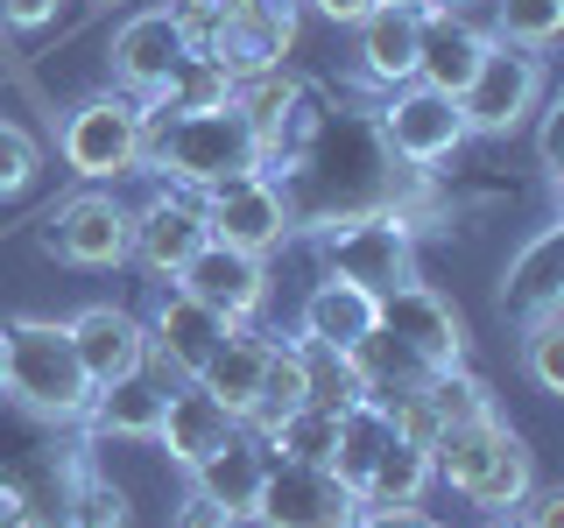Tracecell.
<instances>
[{
    "instance_id": "obj_1",
    "label": "cell",
    "mask_w": 564,
    "mask_h": 528,
    "mask_svg": "<svg viewBox=\"0 0 564 528\" xmlns=\"http://www.w3.org/2000/svg\"><path fill=\"white\" fill-rule=\"evenodd\" d=\"M275 184L290 198V219L325 226V219H346V211H367V205H395V155L381 148V134L367 120L325 113L304 148L282 163Z\"/></svg>"
},
{
    "instance_id": "obj_2",
    "label": "cell",
    "mask_w": 564,
    "mask_h": 528,
    "mask_svg": "<svg viewBox=\"0 0 564 528\" xmlns=\"http://www.w3.org/2000/svg\"><path fill=\"white\" fill-rule=\"evenodd\" d=\"M141 169L170 176L176 190H205L226 176H254L261 169V141L247 128V113L234 99L226 106H191V113H149V141H141Z\"/></svg>"
},
{
    "instance_id": "obj_3",
    "label": "cell",
    "mask_w": 564,
    "mask_h": 528,
    "mask_svg": "<svg viewBox=\"0 0 564 528\" xmlns=\"http://www.w3.org/2000/svg\"><path fill=\"white\" fill-rule=\"evenodd\" d=\"M431 480H445L458 501L487 507V515H516V501L536 486V465H529V444L501 416H480L431 437Z\"/></svg>"
},
{
    "instance_id": "obj_4",
    "label": "cell",
    "mask_w": 564,
    "mask_h": 528,
    "mask_svg": "<svg viewBox=\"0 0 564 528\" xmlns=\"http://www.w3.org/2000/svg\"><path fill=\"white\" fill-rule=\"evenodd\" d=\"M0 339H8V395L29 416H50V422L85 416L93 381H85L78 352H70V331L57 317H14V324H0Z\"/></svg>"
},
{
    "instance_id": "obj_5",
    "label": "cell",
    "mask_w": 564,
    "mask_h": 528,
    "mask_svg": "<svg viewBox=\"0 0 564 528\" xmlns=\"http://www.w3.org/2000/svg\"><path fill=\"white\" fill-rule=\"evenodd\" d=\"M317 254H325V268L339 282H352L367 296H388L402 282H416V226L395 205H367V211L317 226Z\"/></svg>"
},
{
    "instance_id": "obj_6",
    "label": "cell",
    "mask_w": 564,
    "mask_h": 528,
    "mask_svg": "<svg viewBox=\"0 0 564 528\" xmlns=\"http://www.w3.org/2000/svg\"><path fill=\"white\" fill-rule=\"evenodd\" d=\"M141 141H149V106L128 99V92H99V99L64 113L57 148L85 184H113V176L141 169Z\"/></svg>"
},
{
    "instance_id": "obj_7",
    "label": "cell",
    "mask_w": 564,
    "mask_h": 528,
    "mask_svg": "<svg viewBox=\"0 0 564 528\" xmlns=\"http://www.w3.org/2000/svg\"><path fill=\"white\" fill-rule=\"evenodd\" d=\"M375 134H381V148L395 155V163H410V169H437V163H452V155L473 141L458 99L452 92H431V85H416V78L395 85V92H381Z\"/></svg>"
},
{
    "instance_id": "obj_8",
    "label": "cell",
    "mask_w": 564,
    "mask_h": 528,
    "mask_svg": "<svg viewBox=\"0 0 564 528\" xmlns=\"http://www.w3.org/2000/svg\"><path fill=\"white\" fill-rule=\"evenodd\" d=\"M551 78H543V57L536 50H516V43H487L473 85L458 92V113H466V134H516L529 113L543 106Z\"/></svg>"
},
{
    "instance_id": "obj_9",
    "label": "cell",
    "mask_w": 564,
    "mask_h": 528,
    "mask_svg": "<svg viewBox=\"0 0 564 528\" xmlns=\"http://www.w3.org/2000/svg\"><path fill=\"white\" fill-rule=\"evenodd\" d=\"M198 205H205L212 240H219V246H240V254H261V261H269L275 246L296 233L290 198H282V184H275L269 169H254V176H226V184H212Z\"/></svg>"
},
{
    "instance_id": "obj_10",
    "label": "cell",
    "mask_w": 564,
    "mask_h": 528,
    "mask_svg": "<svg viewBox=\"0 0 564 528\" xmlns=\"http://www.w3.org/2000/svg\"><path fill=\"white\" fill-rule=\"evenodd\" d=\"M360 493H352L332 465H296V458H269L254 521L261 528H352Z\"/></svg>"
},
{
    "instance_id": "obj_11",
    "label": "cell",
    "mask_w": 564,
    "mask_h": 528,
    "mask_svg": "<svg viewBox=\"0 0 564 528\" xmlns=\"http://www.w3.org/2000/svg\"><path fill=\"white\" fill-rule=\"evenodd\" d=\"M290 35H296V0H240L234 14H219L198 43V57H212L226 70V78H261V70H275L282 64V50H290Z\"/></svg>"
},
{
    "instance_id": "obj_12",
    "label": "cell",
    "mask_w": 564,
    "mask_h": 528,
    "mask_svg": "<svg viewBox=\"0 0 564 528\" xmlns=\"http://www.w3.org/2000/svg\"><path fill=\"white\" fill-rule=\"evenodd\" d=\"M141 331H149V366H163V381H198L205 360L226 345L234 317H219L212 304H198V296H184L176 282H163Z\"/></svg>"
},
{
    "instance_id": "obj_13",
    "label": "cell",
    "mask_w": 564,
    "mask_h": 528,
    "mask_svg": "<svg viewBox=\"0 0 564 528\" xmlns=\"http://www.w3.org/2000/svg\"><path fill=\"white\" fill-rule=\"evenodd\" d=\"M191 57V29L176 8H141L113 29V92L155 99L170 85V70Z\"/></svg>"
},
{
    "instance_id": "obj_14",
    "label": "cell",
    "mask_w": 564,
    "mask_h": 528,
    "mask_svg": "<svg viewBox=\"0 0 564 528\" xmlns=\"http://www.w3.org/2000/svg\"><path fill=\"white\" fill-rule=\"evenodd\" d=\"M212 240V226H205V205H198V190H176L163 184L149 205L134 211V226H128V261H141L155 282H170L176 268H184L191 254Z\"/></svg>"
},
{
    "instance_id": "obj_15",
    "label": "cell",
    "mask_w": 564,
    "mask_h": 528,
    "mask_svg": "<svg viewBox=\"0 0 564 528\" xmlns=\"http://www.w3.org/2000/svg\"><path fill=\"white\" fill-rule=\"evenodd\" d=\"M170 282L184 296H198V304H212L219 317H234V324H254L261 304H269V261L240 254V246H219V240H205Z\"/></svg>"
},
{
    "instance_id": "obj_16",
    "label": "cell",
    "mask_w": 564,
    "mask_h": 528,
    "mask_svg": "<svg viewBox=\"0 0 564 528\" xmlns=\"http://www.w3.org/2000/svg\"><path fill=\"white\" fill-rule=\"evenodd\" d=\"M128 226H134V211L113 190H78L50 219V254L70 261V268H120L128 261Z\"/></svg>"
},
{
    "instance_id": "obj_17",
    "label": "cell",
    "mask_w": 564,
    "mask_h": 528,
    "mask_svg": "<svg viewBox=\"0 0 564 528\" xmlns=\"http://www.w3.org/2000/svg\"><path fill=\"white\" fill-rule=\"evenodd\" d=\"M381 331L388 339H402L416 352L423 366H458L466 360V324H458V310H452V296H437L431 282H402V289H388L381 296Z\"/></svg>"
},
{
    "instance_id": "obj_18",
    "label": "cell",
    "mask_w": 564,
    "mask_h": 528,
    "mask_svg": "<svg viewBox=\"0 0 564 528\" xmlns=\"http://www.w3.org/2000/svg\"><path fill=\"white\" fill-rule=\"evenodd\" d=\"M64 331H70V352H78V366H85L93 387H113V381H128V374L149 366V331L120 304H85Z\"/></svg>"
},
{
    "instance_id": "obj_19",
    "label": "cell",
    "mask_w": 564,
    "mask_h": 528,
    "mask_svg": "<svg viewBox=\"0 0 564 528\" xmlns=\"http://www.w3.org/2000/svg\"><path fill=\"white\" fill-rule=\"evenodd\" d=\"M487 43H494V35L473 29L458 8H423V22H416V85L458 99L473 85V70H480Z\"/></svg>"
},
{
    "instance_id": "obj_20",
    "label": "cell",
    "mask_w": 564,
    "mask_h": 528,
    "mask_svg": "<svg viewBox=\"0 0 564 528\" xmlns=\"http://www.w3.org/2000/svg\"><path fill=\"white\" fill-rule=\"evenodd\" d=\"M234 430H240V416L226 409V402L212 395L205 381H170V395H163V422H155V444H163L184 472L198 465L205 451H219Z\"/></svg>"
},
{
    "instance_id": "obj_21",
    "label": "cell",
    "mask_w": 564,
    "mask_h": 528,
    "mask_svg": "<svg viewBox=\"0 0 564 528\" xmlns=\"http://www.w3.org/2000/svg\"><path fill=\"white\" fill-rule=\"evenodd\" d=\"M261 480H269V444H261L254 430H240L226 437L219 451H205L198 465H191V486L205 493V501H219L234 521H254V501H261Z\"/></svg>"
},
{
    "instance_id": "obj_22",
    "label": "cell",
    "mask_w": 564,
    "mask_h": 528,
    "mask_svg": "<svg viewBox=\"0 0 564 528\" xmlns=\"http://www.w3.org/2000/svg\"><path fill=\"white\" fill-rule=\"evenodd\" d=\"M375 324H381V296L352 289V282H339V275L311 282V296L296 304V339H304V345H325V352L360 345Z\"/></svg>"
},
{
    "instance_id": "obj_23",
    "label": "cell",
    "mask_w": 564,
    "mask_h": 528,
    "mask_svg": "<svg viewBox=\"0 0 564 528\" xmlns=\"http://www.w3.org/2000/svg\"><path fill=\"white\" fill-rule=\"evenodd\" d=\"M501 310L508 317H543V310H564V226H543L536 240H522L508 254V275H501Z\"/></svg>"
},
{
    "instance_id": "obj_24",
    "label": "cell",
    "mask_w": 564,
    "mask_h": 528,
    "mask_svg": "<svg viewBox=\"0 0 564 528\" xmlns=\"http://www.w3.org/2000/svg\"><path fill=\"white\" fill-rule=\"evenodd\" d=\"M416 8H367L360 22V85L375 92H395V85L416 78Z\"/></svg>"
},
{
    "instance_id": "obj_25",
    "label": "cell",
    "mask_w": 564,
    "mask_h": 528,
    "mask_svg": "<svg viewBox=\"0 0 564 528\" xmlns=\"http://www.w3.org/2000/svg\"><path fill=\"white\" fill-rule=\"evenodd\" d=\"M163 395H170V381H155L149 366L128 381H113V387H93V402H85V430L93 437H149L155 444V422H163Z\"/></svg>"
},
{
    "instance_id": "obj_26",
    "label": "cell",
    "mask_w": 564,
    "mask_h": 528,
    "mask_svg": "<svg viewBox=\"0 0 564 528\" xmlns=\"http://www.w3.org/2000/svg\"><path fill=\"white\" fill-rule=\"evenodd\" d=\"M269 345H275L269 331L234 324V331H226V345L212 352L205 374H198V381H205V387H212V395H219L240 422H247V409H254V387H261V366H269Z\"/></svg>"
},
{
    "instance_id": "obj_27",
    "label": "cell",
    "mask_w": 564,
    "mask_h": 528,
    "mask_svg": "<svg viewBox=\"0 0 564 528\" xmlns=\"http://www.w3.org/2000/svg\"><path fill=\"white\" fill-rule=\"evenodd\" d=\"M346 366H352V381H360L367 402H395V395H410V387L431 381V366H423L402 339H388L381 324L367 331L360 345H346Z\"/></svg>"
},
{
    "instance_id": "obj_28",
    "label": "cell",
    "mask_w": 564,
    "mask_h": 528,
    "mask_svg": "<svg viewBox=\"0 0 564 528\" xmlns=\"http://www.w3.org/2000/svg\"><path fill=\"white\" fill-rule=\"evenodd\" d=\"M388 437H395V422H388V402H346L339 409V444H332V472L360 493L367 472H375V458L388 451Z\"/></svg>"
},
{
    "instance_id": "obj_29",
    "label": "cell",
    "mask_w": 564,
    "mask_h": 528,
    "mask_svg": "<svg viewBox=\"0 0 564 528\" xmlns=\"http://www.w3.org/2000/svg\"><path fill=\"white\" fill-rule=\"evenodd\" d=\"M311 402V374H304V345L296 339H275L269 345V366H261V387H254V409H247V430L269 437L290 409Z\"/></svg>"
},
{
    "instance_id": "obj_30",
    "label": "cell",
    "mask_w": 564,
    "mask_h": 528,
    "mask_svg": "<svg viewBox=\"0 0 564 528\" xmlns=\"http://www.w3.org/2000/svg\"><path fill=\"white\" fill-rule=\"evenodd\" d=\"M431 493V451L410 444V437H388V451L375 458L360 486V507H416Z\"/></svg>"
},
{
    "instance_id": "obj_31",
    "label": "cell",
    "mask_w": 564,
    "mask_h": 528,
    "mask_svg": "<svg viewBox=\"0 0 564 528\" xmlns=\"http://www.w3.org/2000/svg\"><path fill=\"white\" fill-rule=\"evenodd\" d=\"M261 444H269V458L332 465V444H339V409H317V402H304V409H290L269 437H261Z\"/></svg>"
},
{
    "instance_id": "obj_32",
    "label": "cell",
    "mask_w": 564,
    "mask_h": 528,
    "mask_svg": "<svg viewBox=\"0 0 564 528\" xmlns=\"http://www.w3.org/2000/svg\"><path fill=\"white\" fill-rule=\"evenodd\" d=\"M416 395H423V409H431V422H437V430H452V422H480V416H494V395H487V381H480V374H466V360H458V366H437V374L423 381Z\"/></svg>"
},
{
    "instance_id": "obj_33",
    "label": "cell",
    "mask_w": 564,
    "mask_h": 528,
    "mask_svg": "<svg viewBox=\"0 0 564 528\" xmlns=\"http://www.w3.org/2000/svg\"><path fill=\"white\" fill-rule=\"evenodd\" d=\"M226 99H234V78H226L212 57H198V50H191V57L170 70L163 92L141 99V106H149V113H191V106H226Z\"/></svg>"
},
{
    "instance_id": "obj_34",
    "label": "cell",
    "mask_w": 564,
    "mask_h": 528,
    "mask_svg": "<svg viewBox=\"0 0 564 528\" xmlns=\"http://www.w3.org/2000/svg\"><path fill=\"white\" fill-rule=\"evenodd\" d=\"M128 493H120L106 472L70 465V493H64V528H128Z\"/></svg>"
},
{
    "instance_id": "obj_35",
    "label": "cell",
    "mask_w": 564,
    "mask_h": 528,
    "mask_svg": "<svg viewBox=\"0 0 564 528\" xmlns=\"http://www.w3.org/2000/svg\"><path fill=\"white\" fill-rule=\"evenodd\" d=\"M564 35V0H494V43L516 50H551Z\"/></svg>"
},
{
    "instance_id": "obj_36",
    "label": "cell",
    "mask_w": 564,
    "mask_h": 528,
    "mask_svg": "<svg viewBox=\"0 0 564 528\" xmlns=\"http://www.w3.org/2000/svg\"><path fill=\"white\" fill-rule=\"evenodd\" d=\"M522 366L543 395H564V310H543L522 324Z\"/></svg>"
},
{
    "instance_id": "obj_37",
    "label": "cell",
    "mask_w": 564,
    "mask_h": 528,
    "mask_svg": "<svg viewBox=\"0 0 564 528\" xmlns=\"http://www.w3.org/2000/svg\"><path fill=\"white\" fill-rule=\"evenodd\" d=\"M296 345H304V339H296ZM304 374H311V402H317V409H346V402H360V381H352L346 352L304 345Z\"/></svg>"
},
{
    "instance_id": "obj_38",
    "label": "cell",
    "mask_w": 564,
    "mask_h": 528,
    "mask_svg": "<svg viewBox=\"0 0 564 528\" xmlns=\"http://www.w3.org/2000/svg\"><path fill=\"white\" fill-rule=\"evenodd\" d=\"M35 169H43V148H35L29 128H14V120H0V198H22L35 184Z\"/></svg>"
},
{
    "instance_id": "obj_39",
    "label": "cell",
    "mask_w": 564,
    "mask_h": 528,
    "mask_svg": "<svg viewBox=\"0 0 564 528\" xmlns=\"http://www.w3.org/2000/svg\"><path fill=\"white\" fill-rule=\"evenodd\" d=\"M170 528H240V521H234V515H226V507H219V501H205V493H198V486H191V493H184V501H176V507H170Z\"/></svg>"
},
{
    "instance_id": "obj_40",
    "label": "cell",
    "mask_w": 564,
    "mask_h": 528,
    "mask_svg": "<svg viewBox=\"0 0 564 528\" xmlns=\"http://www.w3.org/2000/svg\"><path fill=\"white\" fill-rule=\"evenodd\" d=\"M516 521L522 528H564V493L557 486H529L516 501Z\"/></svg>"
},
{
    "instance_id": "obj_41",
    "label": "cell",
    "mask_w": 564,
    "mask_h": 528,
    "mask_svg": "<svg viewBox=\"0 0 564 528\" xmlns=\"http://www.w3.org/2000/svg\"><path fill=\"white\" fill-rule=\"evenodd\" d=\"M57 8H64V0H0V22L22 29V35H35V29L57 22Z\"/></svg>"
},
{
    "instance_id": "obj_42",
    "label": "cell",
    "mask_w": 564,
    "mask_h": 528,
    "mask_svg": "<svg viewBox=\"0 0 564 528\" xmlns=\"http://www.w3.org/2000/svg\"><path fill=\"white\" fill-rule=\"evenodd\" d=\"M352 528H437V521L423 515V501H416V507H360Z\"/></svg>"
},
{
    "instance_id": "obj_43",
    "label": "cell",
    "mask_w": 564,
    "mask_h": 528,
    "mask_svg": "<svg viewBox=\"0 0 564 528\" xmlns=\"http://www.w3.org/2000/svg\"><path fill=\"white\" fill-rule=\"evenodd\" d=\"M170 8H176V14H184V29H191V43H198V35H205L212 22H219V14H234V8H240V0H170Z\"/></svg>"
},
{
    "instance_id": "obj_44",
    "label": "cell",
    "mask_w": 564,
    "mask_h": 528,
    "mask_svg": "<svg viewBox=\"0 0 564 528\" xmlns=\"http://www.w3.org/2000/svg\"><path fill=\"white\" fill-rule=\"evenodd\" d=\"M0 528H29V493H22V480H0Z\"/></svg>"
},
{
    "instance_id": "obj_45",
    "label": "cell",
    "mask_w": 564,
    "mask_h": 528,
    "mask_svg": "<svg viewBox=\"0 0 564 528\" xmlns=\"http://www.w3.org/2000/svg\"><path fill=\"white\" fill-rule=\"evenodd\" d=\"M311 8L325 14V22H346V29H352V22H360L367 8H375V0H311Z\"/></svg>"
},
{
    "instance_id": "obj_46",
    "label": "cell",
    "mask_w": 564,
    "mask_h": 528,
    "mask_svg": "<svg viewBox=\"0 0 564 528\" xmlns=\"http://www.w3.org/2000/svg\"><path fill=\"white\" fill-rule=\"evenodd\" d=\"M375 8H416L423 14V8H437V0H375Z\"/></svg>"
},
{
    "instance_id": "obj_47",
    "label": "cell",
    "mask_w": 564,
    "mask_h": 528,
    "mask_svg": "<svg viewBox=\"0 0 564 528\" xmlns=\"http://www.w3.org/2000/svg\"><path fill=\"white\" fill-rule=\"evenodd\" d=\"M0 395H8V339H0Z\"/></svg>"
},
{
    "instance_id": "obj_48",
    "label": "cell",
    "mask_w": 564,
    "mask_h": 528,
    "mask_svg": "<svg viewBox=\"0 0 564 528\" xmlns=\"http://www.w3.org/2000/svg\"><path fill=\"white\" fill-rule=\"evenodd\" d=\"M487 528H522V521L516 515H487Z\"/></svg>"
},
{
    "instance_id": "obj_49",
    "label": "cell",
    "mask_w": 564,
    "mask_h": 528,
    "mask_svg": "<svg viewBox=\"0 0 564 528\" xmlns=\"http://www.w3.org/2000/svg\"><path fill=\"white\" fill-rule=\"evenodd\" d=\"M437 8H466V0H437Z\"/></svg>"
},
{
    "instance_id": "obj_50",
    "label": "cell",
    "mask_w": 564,
    "mask_h": 528,
    "mask_svg": "<svg viewBox=\"0 0 564 528\" xmlns=\"http://www.w3.org/2000/svg\"><path fill=\"white\" fill-rule=\"evenodd\" d=\"M57 528H64V521H57Z\"/></svg>"
}]
</instances>
